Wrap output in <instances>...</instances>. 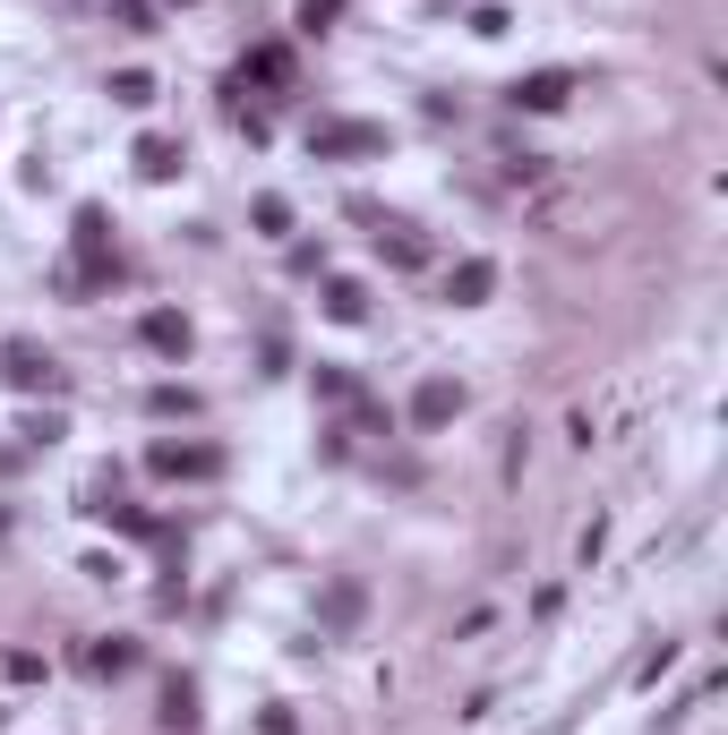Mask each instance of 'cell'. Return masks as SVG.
<instances>
[{
    "label": "cell",
    "mask_w": 728,
    "mask_h": 735,
    "mask_svg": "<svg viewBox=\"0 0 728 735\" xmlns=\"http://www.w3.org/2000/svg\"><path fill=\"white\" fill-rule=\"evenodd\" d=\"M249 77H258V86H283V77H292V52H283V43H258V52H249Z\"/></svg>",
    "instance_id": "obj_12"
},
{
    "label": "cell",
    "mask_w": 728,
    "mask_h": 735,
    "mask_svg": "<svg viewBox=\"0 0 728 735\" xmlns=\"http://www.w3.org/2000/svg\"><path fill=\"white\" fill-rule=\"evenodd\" d=\"M565 95H574V77H565V69H531V77H514V86H506V103H514V112H565Z\"/></svg>",
    "instance_id": "obj_4"
},
{
    "label": "cell",
    "mask_w": 728,
    "mask_h": 735,
    "mask_svg": "<svg viewBox=\"0 0 728 735\" xmlns=\"http://www.w3.org/2000/svg\"><path fill=\"white\" fill-rule=\"evenodd\" d=\"M112 18H121L129 34H146V18H155V9H146V0H112Z\"/></svg>",
    "instance_id": "obj_20"
},
{
    "label": "cell",
    "mask_w": 728,
    "mask_h": 735,
    "mask_svg": "<svg viewBox=\"0 0 728 735\" xmlns=\"http://www.w3.org/2000/svg\"><path fill=\"white\" fill-rule=\"evenodd\" d=\"M318 616H326L334 633H343V624H361V581H334V590H326V608H318Z\"/></svg>",
    "instance_id": "obj_11"
},
{
    "label": "cell",
    "mask_w": 728,
    "mask_h": 735,
    "mask_svg": "<svg viewBox=\"0 0 728 735\" xmlns=\"http://www.w3.org/2000/svg\"><path fill=\"white\" fill-rule=\"evenodd\" d=\"M137 334H146V351L189 359V317H180V308H146V317H137Z\"/></svg>",
    "instance_id": "obj_6"
},
{
    "label": "cell",
    "mask_w": 728,
    "mask_h": 735,
    "mask_svg": "<svg viewBox=\"0 0 728 735\" xmlns=\"http://www.w3.org/2000/svg\"><path fill=\"white\" fill-rule=\"evenodd\" d=\"M455 419H464V385L455 377H429L412 393V428H455Z\"/></svg>",
    "instance_id": "obj_5"
},
{
    "label": "cell",
    "mask_w": 728,
    "mask_h": 735,
    "mask_svg": "<svg viewBox=\"0 0 728 735\" xmlns=\"http://www.w3.org/2000/svg\"><path fill=\"white\" fill-rule=\"evenodd\" d=\"M506 27H514V18H506L497 0H480V9H471V34H506Z\"/></svg>",
    "instance_id": "obj_19"
},
{
    "label": "cell",
    "mask_w": 728,
    "mask_h": 735,
    "mask_svg": "<svg viewBox=\"0 0 728 735\" xmlns=\"http://www.w3.org/2000/svg\"><path fill=\"white\" fill-rule=\"evenodd\" d=\"M0 377L18 385V393H52V385H61V368H52V351H43V343H9V351H0Z\"/></svg>",
    "instance_id": "obj_3"
},
{
    "label": "cell",
    "mask_w": 728,
    "mask_h": 735,
    "mask_svg": "<svg viewBox=\"0 0 728 735\" xmlns=\"http://www.w3.org/2000/svg\"><path fill=\"white\" fill-rule=\"evenodd\" d=\"M146 471H155V480H215L223 453H215V445H171V437H164V445L146 453Z\"/></svg>",
    "instance_id": "obj_2"
},
{
    "label": "cell",
    "mask_w": 728,
    "mask_h": 735,
    "mask_svg": "<svg viewBox=\"0 0 728 735\" xmlns=\"http://www.w3.org/2000/svg\"><path fill=\"white\" fill-rule=\"evenodd\" d=\"M377 256H386V265H420V240H412V231H395V240L377 231Z\"/></svg>",
    "instance_id": "obj_17"
},
{
    "label": "cell",
    "mask_w": 728,
    "mask_h": 735,
    "mask_svg": "<svg viewBox=\"0 0 728 735\" xmlns=\"http://www.w3.org/2000/svg\"><path fill=\"white\" fill-rule=\"evenodd\" d=\"M309 155L334 162V155H386V128L377 120H318L309 128Z\"/></svg>",
    "instance_id": "obj_1"
},
{
    "label": "cell",
    "mask_w": 728,
    "mask_h": 735,
    "mask_svg": "<svg viewBox=\"0 0 728 735\" xmlns=\"http://www.w3.org/2000/svg\"><path fill=\"white\" fill-rule=\"evenodd\" d=\"M326 317H334V325H361V317H368V291H361V283H326Z\"/></svg>",
    "instance_id": "obj_10"
},
{
    "label": "cell",
    "mask_w": 728,
    "mask_h": 735,
    "mask_svg": "<svg viewBox=\"0 0 728 735\" xmlns=\"http://www.w3.org/2000/svg\"><path fill=\"white\" fill-rule=\"evenodd\" d=\"M137 171L146 180H171L180 171V137H137Z\"/></svg>",
    "instance_id": "obj_8"
},
{
    "label": "cell",
    "mask_w": 728,
    "mask_h": 735,
    "mask_svg": "<svg viewBox=\"0 0 728 735\" xmlns=\"http://www.w3.org/2000/svg\"><path fill=\"white\" fill-rule=\"evenodd\" d=\"M146 402H155V419H198V393L189 385H155Z\"/></svg>",
    "instance_id": "obj_13"
},
{
    "label": "cell",
    "mask_w": 728,
    "mask_h": 735,
    "mask_svg": "<svg viewBox=\"0 0 728 735\" xmlns=\"http://www.w3.org/2000/svg\"><path fill=\"white\" fill-rule=\"evenodd\" d=\"M180 9H189V0H180Z\"/></svg>",
    "instance_id": "obj_21"
},
{
    "label": "cell",
    "mask_w": 728,
    "mask_h": 735,
    "mask_svg": "<svg viewBox=\"0 0 728 735\" xmlns=\"http://www.w3.org/2000/svg\"><path fill=\"white\" fill-rule=\"evenodd\" d=\"M258 231H266V240H283V231H292V206H283V197H258Z\"/></svg>",
    "instance_id": "obj_16"
},
{
    "label": "cell",
    "mask_w": 728,
    "mask_h": 735,
    "mask_svg": "<svg viewBox=\"0 0 728 735\" xmlns=\"http://www.w3.org/2000/svg\"><path fill=\"white\" fill-rule=\"evenodd\" d=\"M112 103L146 112V103H155V77H146V69H121V77H112Z\"/></svg>",
    "instance_id": "obj_14"
},
{
    "label": "cell",
    "mask_w": 728,
    "mask_h": 735,
    "mask_svg": "<svg viewBox=\"0 0 728 735\" xmlns=\"http://www.w3.org/2000/svg\"><path fill=\"white\" fill-rule=\"evenodd\" d=\"M86 668H95V675H129L137 650H129V641H95V650H86Z\"/></svg>",
    "instance_id": "obj_15"
},
{
    "label": "cell",
    "mask_w": 728,
    "mask_h": 735,
    "mask_svg": "<svg viewBox=\"0 0 728 735\" xmlns=\"http://www.w3.org/2000/svg\"><path fill=\"white\" fill-rule=\"evenodd\" d=\"M489 291H497V265H489V256H464V265L446 274V300H455V308H480Z\"/></svg>",
    "instance_id": "obj_7"
},
{
    "label": "cell",
    "mask_w": 728,
    "mask_h": 735,
    "mask_svg": "<svg viewBox=\"0 0 728 735\" xmlns=\"http://www.w3.org/2000/svg\"><path fill=\"white\" fill-rule=\"evenodd\" d=\"M334 18H343V0H300V27H309V34H326Z\"/></svg>",
    "instance_id": "obj_18"
},
{
    "label": "cell",
    "mask_w": 728,
    "mask_h": 735,
    "mask_svg": "<svg viewBox=\"0 0 728 735\" xmlns=\"http://www.w3.org/2000/svg\"><path fill=\"white\" fill-rule=\"evenodd\" d=\"M164 727H198V684H189V675L164 684Z\"/></svg>",
    "instance_id": "obj_9"
}]
</instances>
